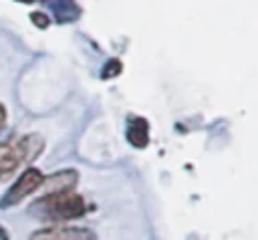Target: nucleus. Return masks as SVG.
<instances>
[{
  "mask_svg": "<svg viewBox=\"0 0 258 240\" xmlns=\"http://www.w3.org/2000/svg\"><path fill=\"white\" fill-rule=\"evenodd\" d=\"M28 240H97V234L91 228L79 226H48L32 232Z\"/></svg>",
  "mask_w": 258,
  "mask_h": 240,
  "instance_id": "obj_4",
  "label": "nucleus"
},
{
  "mask_svg": "<svg viewBox=\"0 0 258 240\" xmlns=\"http://www.w3.org/2000/svg\"><path fill=\"white\" fill-rule=\"evenodd\" d=\"M16 2H22V4H32L34 0H16Z\"/></svg>",
  "mask_w": 258,
  "mask_h": 240,
  "instance_id": "obj_11",
  "label": "nucleus"
},
{
  "mask_svg": "<svg viewBox=\"0 0 258 240\" xmlns=\"http://www.w3.org/2000/svg\"><path fill=\"white\" fill-rule=\"evenodd\" d=\"M44 147V139L38 133H28L22 137H10L0 143V177L14 173L22 163L34 161Z\"/></svg>",
  "mask_w": 258,
  "mask_h": 240,
  "instance_id": "obj_2",
  "label": "nucleus"
},
{
  "mask_svg": "<svg viewBox=\"0 0 258 240\" xmlns=\"http://www.w3.org/2000/svg\"><path fill=\"white\" fill-rule=\"evenodd\" d=\"M87 212V204L83 196L73 194V192H52L44 194L40 200H36L30 206V214L36 216L38 220H75L81 218Z\"/></svg>",
  "mask_w": 258,
  "mask_h": 240,
  "instance_id": "obj_1",
  "label": "nucleus"
},
{
  "mask_svg": "<svg viewBox=\"0 0 258 240\" xmlns=\"http://www.w3.org/2000/svg\"><path fill=\"white\" fill-rule=\"evenodd\" d=\"M77 171L75 169H64V171H58L50 177H44L42 186H46V194H52V192H71L75 186H77Z\"/></svg>",
  "mask_w": 258,
  "mask_h": 240,
  "instance_id": "obj_6",
  "label": "nucleus"
},
{
  "mask_svg": "<svg viewBox=\"0 0 258 240\" xmlns=\"http://www.w3.org/2000/svg\"><path fill=\"white\" fill-rule=\"evenodd\" d=\"M127 141L135 149H145L149 143V123L143 117H131L127 121Z\"/></svg>",
  "mask_w": 258,
  "mask_h": 240,
  "instance_id": "obj_5",
  "label": "nucleus"
},
{
  "mask_svg": "<svg viewBox=\"0 0 258 240\" xmlns=\"http://www.w3.org/2000/svg\"><path fill=\"white\" fill-rule=\"evenodd\" d=\"M0 240H8V236H6V232H4L2 226H0Z\"/></svg>",
  "mask_w": 258,
  "mask_h": 240,
  "instance_id": "obj_10",
  "label": "nucleus"
},
{
  "mask_svg": "<svg viewBox=\"0 0 258 240\" xmlns=\"http://www.w3.org/2000/svg\"><path fill=\"white\" fill-rule=\"evenodd\" d=\"M119 73H121V63L115 58V61H107L105 63V69H103L101 77L103 79H111V77H117Z\"/></svg>",
  "mask_w": 258,
  "mask_h": 240,
  "instance_id": "obj_7",
  "label": "nucleus"
},
{
  "mask_svg": "<svg viewBox=\"0 0 258 240\" xmlns=\"http://www.w3.org/2000/svg\"><path fill=\"white\" fill-rule=\"evenodd\" d=\"M30 18H32V22H36V24H38L40 28H44V26L48 24V20H42V18H46V16H44V14H40V12H36V14H32Z\"/></svg>",
  "mask_w": 258,
  "mask_h": 240,
  "instance_id": "obj_8",
  "label": "nucleus"
},
{
  "mask_svg": "<svg viewBox=\"0 0 258 240\" xmlns=\"http://www.w3.org/2000/svg\"><path fill=\"white\" fill-rule=\"evenodd\" d=\"M44 182V175L40 173V169L36 167H28L26 171H22L18 175V179L8 188V192L4 194V198L0 200V208H10L18 202H22L26 196L34 194Z\"/></svg>",
  "mask_w": 258,
  "mask_h": 240,
  "instance_id": "obj_3",
  "label": "nucleus"
},
{
  "mask_svg": "<svg viewBox=\"0 0 258 240\" xmlns=\"http://www.w3.org/2000/svg\"><path fill=\"white\" fill-rule=\"evenodd\" d=\"M4 123H6V109H4V105L0 103V131H2Z\"/></svg>",
  "mask_w": 258,
  "mask_h": 240,
  "instance_id": "obj_9",
  "label": "nucleus"
}]
</instances>
